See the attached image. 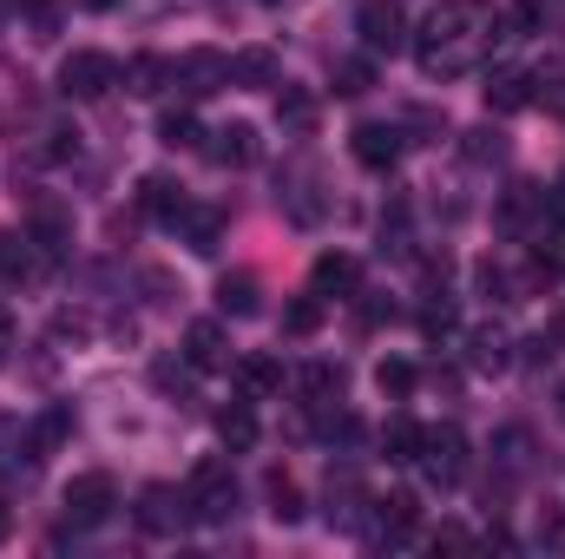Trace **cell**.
<instances>
[{
    "label": "cell",
    "mask_w": 565,
    "mask_h": 559,
    "mask_svg": "<svg viewBox=\"0 0 565 559\" xmlns=\"http://www.w3.org/2000/svg\"><path fill=\"white\" fill-rule=\"evenodd\" d=\"M500 40H513V33H507V13L493 0H440L415 33V60L427 80H467L487 66V53Z\"/></svg>",
    "instance_id": "6da1fadb"
},
{
    "label": "cell",
    "mask_w": 565,
    "mask_h": 559,
    "mask_svg": "<svg viewBox=\"0 0 565 559\" xmlns=\"http://www.w3.org/2000/svg\"><path fill=\"white\" fill-rule=\"evenodd\" d=\"M184 500H191L198 527H224L237 514V474H231V461H198L191 481H184Z\"/></svg>",
    "instance_id": "7a4b0ae2"
},
{
    "label": "cell",
    "mask_w": 565,
    "mask_h": 559,
    "mask_svg": "<svg viewBox=\"0 0 565 559\" xmlns=\"http://www.w3.org/2000/svg\"><path fill=\"white\" fill-rule=\"evenodd\" d=\"M415 467L427 474V487H460L467 481V467H473V447H467V434L454 428V421H440V428H422V454H415Z\"/></svg>",
    "instance_id": "3957f363"
},
{
    "label": "cell",
    "mask_w": 565,
    "mask_h": 559,
    "mask_svg": "<svg viewBox=\"0 0 565 559\" xmlns=\"http://www.w3.org/2000/svg\"><path fill=\"white\" fill-rule=\"evenodd\" d=\"M171 86L198 106V99H211V93H224L231 86V53H217V46H191V53H178L171 60Z\"/></svg>",
    "instance_id": "277c9868"
},
{
    "label": "cell",
    "mask_w": 565,
    "mask_h": 559,
    "mask_svg": "<svg viewBox=\"0 0 565 559\" xmlns=\"http://www.w3.org/2000/svg\"><path fill=\"white\" fill-rule=\"evenodd\" d=\"M113 86H119V60H106L93 46H79V53L60 60V93L66 99H106Z\"/></svg>",
    "instance_id": "5b68a950"
},
{
    "label": "cell",
    "mask_w": 565,
    "mask_h": 559,
    "mask_svg": "<svg viewBox=\"0 0 565 559\" xmlns=\"http://www.w3.org/2000/svg\"><path fill=\"white\" fill-rule=\"evenodd\" d=\"M113 507H119V487H113V474H73L66 481V527H106L113 520Z\"/></svg>",
    "instance_id": "8992f818"
},
{
    "label": "cell",
    "mask_w": 565,
    "mask_h": 559,
    "mask_svg": "<svg viewBox=\"0 0 565 559\" xmlns=\"http://www.w3.org/2000/svg\"><path fill=\"white\" fill-rule=\"evenodd\" d=\"M355 33H362V46H369V53H402V46H408V20H402V7H395V0H362Z\"/></svg>",
    "instance_id": "52a82bcc"
},
{
    "label": "cell",
    "mask_w": 565,
    "mask_h": 559,
    "mask_svg": "<svg viewBox=\"0 0 565 559\" xmlns=\"http://www.w3.org/2000/svg\"><path fill=\"white\" fill-rule=\"evenodd\" d=\"M139 527L158 534V540H178V534L191 527V500H184L178 487H145L139 494Z\"/></svg>",
    "instance_id": "ba28073f"
},
{
    "label": "cell",
    "mask_w": 565,
    "mask_h": 559,
    "mask_svg": "<svg viewBox=\"0 0 565 559\" xmlns=\"http://www.w3.org/2000/svg\"><path fill=\"white\" fill-rule=\"evenodd\" d=\"M46 264H53V251L33 231H0V277L7 283H33Z\"/></svg>",
    "instance_id": "9c48e42d"
},
{
    "label": "cell",
    "mask_w": 565,
    "mask_h": 559,
    "mask_svg": "<svg viewBox=\"0 0 565 559\" xmlns=\"http://www.w3.org/2000/svg\"><path fill=\"white\" fill-rule=\"evenodd\" d=\"M204 151H211V165H217V171H250V165H257V151H264V139H257V126L231 119V126H217V133H211Z\"/></svg>",
    "instance_id": "30bf717a"
},
{
    "label": "cell",
    "mask_w": 565,
    "mask_h": 559,
    "mask_svg": "<svg viewBox=\"0 0 565 559\" xmlns=\"http://www.w3.org/2000/svg\"><path fill=\"white\" fill-rule=\"evenodd\" d=\"M184 362L198 369V376H217V369H231V336H224V323H191L184 329Z\"/></svg>",
    "instance_id": "8fae6325"
},
{
    "label": "cell",
    "mask_w": 565,
    "mask_h": 559,
    "mask_svg": "<svg viewBox=\"0 0 565 559\" xmlns=\"http://www.w3.org/2000/svg\"><path fill=\"white\" fill-rule=\"evenodd\" d=\"M480 93H487V113H500V119H507V113H520V106H533V99H540V80H533V73H520V66H500V73H487V86H480Z\"/></svg>",
    "instance_id": "7c38bea8"
},
{
    "label": "cell",
    "mask_w": 565,
    "mask_h": 559,
    "mask_svg": "<svg viewBox=\"0 0 565 559\" xmlns=\"http://www.w3.org/2000/svg\"><path fill=\"white\" fill-rule=\"evenodd\" d=\"M349 151H355L362 171H395V158H402V126H355Z\"/></svg>",
    "instance_id": "4fadbf2b"
},
{
    "label": "cell",
    "mask_w": 565,
    "mask_h": 559,
    "mask_svg": "<svg viewBox=\"0 0 565 559\" xmlns=\"http://www.w3.org/2000/svg\"><path fill=\"white\" fill-rule=\"evenodd\" d=\"M231 376H237V395H244V402H270V395L282 389V362L264 356V349H257V356H237Z\"/></svg>",
    "instance_id": "5bb4252c"
},
{
    "label": "cell",
    "mask_w": 565,
    "mask_h": 559,
    "mask_svg": "<svg viewBox=\"0 0 565 559\" xmlns=\"http://www.w3.org/2000/svg\"><path fill=\"white\" fill-rule=\"evenodd\" d=\"M309 289H316V296H355V289H362V264H355L349 251H322L316 271H309Z\"/></svg>",
    "instance_id": "9a60e30c"
},
{
    "label": "cell",
    "mask_w": 565,
    "mask_h": 559,
    "mask_svg": "<svg viewBox=\"0 0 565 559\" xmlns=\"http://www.w3.org/2000/svg\"><path fill=\"white\" fill-rule=\"evenodd\" d=\"M184 184L178 178H164V171H151V178H139V211L145 218H158V224H178L184 218Z\"/></svg>",
    "instance_id": "2e32d148"
},
{
    "label": "cell",
    "mask_w": 565,
    "mask_h": 559,
    "mask_svg": "<svg viewBox=\"0 0 565 559\" xmlns=\"http://www.w3.org/2000/svg\"><path fill=\"white\" fill-rule=\"evenodd\" d=\"M171 231H184V244H191L198 257H211V251L224 244V231H231V218H224V211H211V204H184V218H178Z\"/></svg>",
    "instance_id": "e0dca14e"
},
{
    "label": "cell",
    "mask_w": 565,
    "mask_h": 559,
    "mask_svg": "<svg viewBox=\"0 0 565 559\" xmlns=\"http://www.w3.org/2000/svg\"><path fill=\"white\" fill-rule=\"evenodd\" d=\"M540 211H546V191L520 178V184H507V198H500V211H493V218H500V231H526Z\"/></svg>",
    "instance_id": "ac0fdd59"
},
{
    "label": "cell",
    "mask_w": 565,
    "mask_h": 559,
    "mask_svg": "<svg viewBox=\"0 0 565 559\" xmlns=\"http://www.w3.org/2000/svg\"><path fill=\"white\" fill-rule=\"evenodd\" d=\"M362 507H369V500H362V481H355L349 467L329 474V527H342V534L362 527Z\"/></svg>",
    "instance_id": "d6986e66"
},
{
    "label": "cell",
    "mask_w": 565,
    "mask_h": 559,
    "mask_svg": "<svg viewBox=\"0 0 565 559\" xmlns=\"http://www.w3.org/2000/svg\"><path fill=\"white\" fill-rule=\"evenodd\" d=\"M231 86H282V66L270 46H244L237 60H231Z\"/></svg>",
    "instance_id": "ffe728a7"
},
{
    "label": "cell",
    "mask_w": 565,
    "mask_h": 559,
    "mask_svg": "<svg viewBox=\"0 0 565 559\" xmlns=\"http://www.w3.org/2000/svg\"><path fill=\"white\" fill-rule=\"evenodd\" d=\"M217 309H224V316H257V309H264V289H257V277H250V271L217 277Z\"/></svg>",
    "instance_id": "44dd1931"
},
{
    "label": "cell",
    "mask_w": 565,
    "mask_h": 559,
    "mask_svg": "<svg viewBox=\"0 0 565 559\" xmlns=\"http://www.w3.org/2000/svg\"><path fill=\"white\" fill-rule=\"evenodd\" d=\"M119 86H126V93H139V99L164 93V86H171V60H158V53H139V60H126Z\"/></svg>",
    "instance_id": "7402d4cb"
},
{
    "label": "cell",
    "mask_w": 565,
    "mask_h": 559,
    "mask_svg": "<svg viewBox=\"0 0 565 559\" xmlns=\"http://www.w3.org/2000/svg\"><path fill=\"white\" fill-rule=\"evenodd\" d=\"M264 500H270V520H277V527H296V520H302V487H296L282 467L264 474Z\"/></svg>",
    "instance_id": "603a6c76"
},
{
    "label": "cell",
    "mask_w": 565,
    "mask_h": 559,
    "mask_svg": "<svg viewBox=\"0 0 565 559\" xmlns=\"http://www.w3.org/2000/svg\"><path fill=\"white\" fill-rule=\"evenodd\" d=\"M375 507V534L382 540H408L415 534V494H388V500H369Z\"/></svg>",
    "instance_id": "cb8c5ba5"
},
{
    "label": "cell",
    "mask_w": 565,
    "mask_h": 559,
    "mask_svg": "<svg viewBox=\"0 0 565 559\" xmlns=\"http://www.w3.org/2000/svg\"><path fill=\"white\" fill-rule=\"evenodd\" d=\"M217 441H224L231 454H250V447H257V415H250V402L217 409Z\"/></svg>",
    "instance_id": "d4e9b609"
},
{
    "label": "cell",
    "mask_w": 565,
    "mask_h": 559,
    "mask_svg": "<svg viewBox=\"0 0 565 559\" xmlns=\"http://www.w3.org/2000/svg\"><path fill=\"white\" fill-rule=\"evenodd\" d=\"M296 389L316 402V409H329V402H342V362H309L302 376H296Z\"/></svg>",
    "instance_id": "484cf974"
},
{
    "label": "cell",
    "mask_w": 565,
    "mask_h": 559,
    "mask_svg": "<svg viewBox=\"0 0 565 559\" xmlns=\"http://www.w3.org/2000/svg\"><path fill=\"white\" fill-rule=\"evenodd\" d=\"M204 133H198V113H191V99L184 106H164L158 113V145H171V151H184V145H198Z\"/></svg>",
    "instance_id": "4316f807"
},
{
    "label": "cell",
    "mask_w": 565,
    "mask_h": 559,
    "mask_svg": "<svg viewBox=\"0 0 565 559\" xmlns=\"http://www.w3.org/2000/svg\"><path fill=\"white\" fill-rule=\"evenodd\" d=\"M382 454H388V461H415V454H422V421L388 415L382 421Z\"/></svg>",
    "instance_id": "83f0119b"
},
{
    "label": "cell",
    "mask_w": 565,
    "mask_h": 559,
    "mask_svg": "<svg viewBox=\"0 0 565 559\" xmlns=\"http://www.w3.org/2000/svg\"><path fill=\"white\" fill-rule=\"evenodd\" d=\"M329 80H335V93H342V99H362V93L375 86V60H369V53H349V60H335V73H329Z\"/></svg>",
    "instance_id": "f1b7e54d"
},
{
    "label": "cell",
    "mask_w": 565,
    "mask_h": 559,
    "mask_svg": "<svg viewBox=\"0 0 565 559\" xmlns=\"http://www.w3.org/2000/svg\"><path fill=\"white\" fill-rule=\"evenodd\" d=\"M415 382H422V369H415V362H402V356L375 362V389H382L388 402H408V395H415Z\"/></svg>",
    "instance_id": "f546056e"
},
{
    "label": "cell",
    "mask_w": 565,
    "mask_h": 559,
    "mask_svg": "<svg viewBox=\"0 0 565 559\" xmlns=\"http://www.w3.org/2000/svg\"><path fill=\"white\" fill-rule=\"evenodd\" d=\"M66 434H73V415H66V409H46V415L33 421V434H26V454L40 461V454H53Z\"/></svg>",
    "instance_id": "4dcf8cb0"
},
{
    "label": "cell",
    "mask_w": 565,
    "mask_h": 559,
    "mask_svg": "<svg viewBox=\"0 0 565 559\" xmlns=\"http://www.w3.org/2000/svg\"><path fill=\"white\" fill-rule=\"evenodd\" d=\"M277 119L289 133H316V99L302 93V86H282L277 93Z\"/></svg>",
    "instance_id": "1f68e13d"
},
{
    "label": "cell",
    "mask_w": 565,
    "mask_h": 559,
    "mask_svg": "<svg viewBox=\"0 0 565 559\" xmlns=\"http://www.w3.org/2000/svg\"><path fill=\"white\" fill-rule=\"evenodd\" d=\"M316 329H322V296L309 289V296H296L282 309V336H316Z\"/></svg>",
    "instance_id": "d6a6232c"
},
{
    "label": "cell",
    "mask_w": 565,
    "mask_h": 559,
    "mask_svg": "<svg viewBox=\"0 0 565 559\" xmlns=\"http://www.w3.org/2000/svg\"><path fill=\"white\" fill-rule=\"evenodd\" d=\"M507 336L500 329H473V342H467V356H473V369H507Z\"/></svg>",
    "instance_id": "836d02e7"
},
{
    "label": "cell",
    "mask_w": 565,
    "mask_h": 559,
    "mask_svg": "<svg viewBox=\"0 0 565 559\" xmlns=\"http://www.w3.org/2000/svg\"><path fill=\"white\" fill-rule=\"evenodd\" d=\"M191 376H198L191 362H171V356H158V362H151V382H158V395H178V402H184V395H191Z\"/></svg>",
    "instance_id": "e575fe53"
},
{
    "label": "cell",
    "mask_w": 565,
    "mask_h": 559,
    "mask_svg": "<svg viewBox=\"0 0 565 559\" xmlns=\"http://www.w3.org/2000/svg\"><path fill=\"white\" fill-rule=\"evenodd\" d=\"M460 151H467V165H500L507 158V133L500 126H480V133H467Z\"/></svg>",
    "instance_id": "d590c367"
},
{
    "label": "cell",
    "mask_w": 565,
    "mask_h": 559,
    "mask_svg": "<svg viewBox=\"0 0 565 559\" xmlns=\"http://www.w3.org/2000/svg\"><path fill=\"white\" fill-rule=\"evenodd\" d=\"M500 467H507V481H520L526 467H533V454H526V434L513 428V434H500Z\"/></svg>",
    "instance_id": "8d00e7d4"
},
{
    "label": "cell",
    "mask_w": 565,
    "mask_h": 559,
    "mask_svg": "<svg viewBox=\"0 0 565 559\" xmlns=\"http://www.w3.org/2000/svg\"><path fill=\"white\" fill-rule=\"evenodd\" d=\"M546 7H553V0H513L507 27H513V33H540V27H546Z\"/></svg>",
    "instance_id": "74e56055"
},
{
    "label": "cell",
    "mask_w": 565,
    "mask_h": 559,
    "mask_svg": "<svg viewBox=\"0 0 565 559\" xmlns=\"http://www.w3.org/2000/svg\"><path fill=\"white\" fill-rule=\"evenodd\" d=\"M540 547H546V553H565V514L559 507L540 514Z\"/></svg>",
    "instance_id": "f35d334b"
},
{
    "label": "cell",
    "mask_w": 565,
    "mask_h": 559,
    "mask_svg": "<svg viewBox=\"0 0 565 559\" xmlns=\"http://www.w3.org/2000/svg\"><path fill=\"white\" fill-rule=\"evenodd\" d=\"M422 336H434V342H440V336H454V309H447V303H427V309H422Z\"/></svg>",
    "instance_id": "ab89813d"
},
{
    "label": "cell",
    "mask_w": 565,
    "mask_h": 559,
    "mask_svg": "<svg viewBox=\"0 0 565 559\" xmlns=\"http://www.w3.org/2000/svg\"><path fill=\"white\" fill-rule=\"evenodd\" d=\"M13 349H20V329H13V316H7V309H0V369H7V362H13Z\"/></svg>",
    "instance_id": "60d3db41"
},
{
    "label": "cell",
    "mask_w": 565,
    "mask_h": 559,
    "mask_svg": "<svg viewBox=\"0 0 565 559\" xmlns=\"http://www.w3.org/2000/svg\"><path fill=\"white\" fill-rule=\"evenodd\" d=\"M540 86H546V80H540ZM540 99H546V106H553V113H559V119H565V80H559V86H546Z\"/></svg>",
    "instance_id": "b9f144b4"
},
{
    "label": "cell",
    "mask_w": 565,
    "mask_h": 559,
    "mask_svg": "<svg viewBox=\"0 0 565 559\" xmlns=\"http://www.w3.org/2000/svg\"><path fill=\"white\" fill-rule=\"evenodd\" d=\"M7 534H13V514H7V500H0V540H7Z\"/></svg>",
    "instance_id": "7bdbcfd3"
},
{
    "label": "cell",
    "mask_w": 565,
    "mask_h": 559,
    "mask_svg": "<svg viewBox=\"0 0 565 559\" xmlns=\"http://www.w3.org/2000/svg\"><path fill=\"white\" fill-rule=\"evenodd\" d=\"M86 7H99V13H106V7H119V0H86Z\"/></svg>",
    "instance_id": "ee69618b"
},
{
    "label": "cell",
    "mask_w": 565,
    "mask_h": 559,
    "mask_svg": "<svg viewBox=\"0 0 565 559\" xmlns=\"http://www.w3.org/2000/svg\"><path fill=\"white\" fill-rule=\"evenodd\" d=\"M553 342H565V316H559V329H553Z\"/></svg>",
    "instance_id": "f6af8a7d"
},
{
    "label": "cell",
    "mask_w": 565,
    "mask_h": 559,
    "mask_svg": "<svg viewBox=\"0 0 565 559\" xmlns=\"http://www.w3.org/2000/svg\"><path fill=\"white\" fill-rule=\"evenodd\" d=\"M559 421H565V382H559Z\"/></svg>",
    "instance_id": "bcb514c9"
},
{
    "label": "cell",
    "mask_w": 565,
    "mask_h": 559,
    "mask_svg": "<svg viewBox=\"0 0 565 559\" xmlns=\"http://www.w3.org/2000/svg\"><path fill=\"white\" fill-rule=\"evenodd\" d=\"M264 7H277V0H264Z\"/></svg>",
    "instance_id": "7dc6e473"
}]
</instances>
